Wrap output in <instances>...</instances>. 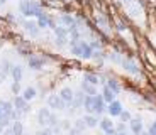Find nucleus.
<instances>
[{"instance_id": "f03ea898", "label": "nucleus", "mask_w": 156, "mask_h": 135, "mask_svg": "<svg viewBox=\"0 0 156 135\" xmlns=\"http://www.w3.org/2000/svg\"><path fill=\"white\" fill-rule=\"evenodd\" d=\"M19 10L24 17H39L43 14V8L37 2L34 0H20L19 2Z\"/></svg>"}, {"instance_id": "39448f33", "label": "nucleus", "mask_w": 156, "mask_h": 135, "mask_svg": "<svg viewBox=\"0 0 156 135\" xmlns=\"http://www.w3.org/2000/svg\"><path fill=\"white\" fill-rule=\"evenodd\" d=\"M22 27H24V31L27 32L29 35H32V37H37L39 31H41V27L37 25V20H24Z\"/></svg>"}, {"instance_id": "c9c22d12", "label": "nucleus", "mask_w": 156, "mask_h": 135, "mask_svg": "<svg viewBox=\"0 0 156 135\" xmlns=\"http://www.w3.org/2000/svg\"><path fill=\"white\" fill-rule=\"evenodd\" d=\"M12 93H14V95H19L20 93V83H16V81H14V85H12Z\"/></svg>"}, {"instance_id": "72a5a7b5", "label": "nucleus", "mask_w": 156, "mask_h": 135, "mask_svg": "<svg viewBox=\"0 0 156 135\" xmlns=\"http://www.w3.org/2000/svg\"><path fill=\"white\" fill-rule=\"evenodd\" d=\"M131 120H133L131 113H129V112H122V115H121V122H126V123H127V122H131Z\"/></svg>"}, {"instance_id": "6e6552de", "label": "nucleus", "mask_w": 156, "mask_h": 135, "mask_svg": "<svg viewBox=\"0 0 156 135\" xmlns=\"http://www.w3.org/2000/svg\"><path fill=\"white\" fill-rule=\"evenodd\" d=\"M27 64H29L31 69H37L39 71V69H43L44 66H46V59L41 58V56H29Z\"/></svg>"}, {"instance_id": "c85d7f7f", "label": "nucleus", "mask_w": 156, "mask_h": 135, "mask_svg": "<svg viewBox=\"0 0 156 135\" xmlns=\"http://www.w3.org/2000/svg\"><path fill=\"white\" fill-rule=\"evenodd\" d=\"M73 128H76L78 132H83L85 128H88V127H87V123H85V120L83 118H78L76 122L73 123Z\"/></svg>"}, {"instance_id": "58836bf2", "label": "nucleus", "mask_w": 156, "mask_h": 135, "mask_svg": "<svg viewBox=\"0 0 156 135\" xmlns=\"http://www.w3.org/2000/svg\"><path fill=\"white\" fill-rule=\"evenodd\" d=\"M2 135H16V133H14L12 127H9V128H5V130H4V133H2Z\"/></svg>"}, {"instance_id": "e433bc0d", "label": "nucleus", "mask_w": 156, "mask_h": 135, "mask_svg": "<svg viewBox=\"0 0 156 135\" xmlns=\"http://www.w3.org/2000/svg\"><path fill=\"white\" fill-rule=\"evenodd\" d=\"M127 27L124 25V22H121V20H117V31H121V32H124Z\"/></svg>"}, {"instance_id": "f257e3e1", "label": "nucleus", "mask_w": 156, "mask_h": 135, "mask_svg": "<svg viewBox=\"0 0 156 135\" xmlns=\"http://www.w3.org/2000/svg\"><path fill=\"white\" fill-rule=\"evenodd\" d=\"M71 54L76 56V58H82V59H92L94 56V49L88 42L85 41H71Z\"/></svg>"}, {"instance_id": "20e7f679", "label": "nucleus", "mask_w": 156, "mask_h": 135, "mask_svg": "<svg viewBox=\"0 0 156 135\" xmlns=\"http://www.w3.org/2000/svg\"><path fill=\"white\" fill-rule=\"evenodd\" d=\"M122 68L126 69V73L133 74V76H139V74H141L139 66H137V64H136V61H133L131 58H126V59H122Z\"/></svg>"}, {"instance_id": "473e14b6", "label": "nucleus", "mask_w": 156, "mask_h": 135, "mask_svg": "<svg viewBox=\"0 0 156 135\" xmlns=\"http://www.w3.org/2000/svg\"><path fill=\"white\" fill-rule=\"evenodd\" d=\"M17 52H19L20 56H31V51H29V47H22V46H19V47H17Z\"/></svg>"}, {"instance_id": "ea45409f", "label": "nucleus", "mask_w": 156, "mask_h": 135, "mask_svg": "<svg viewBox=\"0 0 156 135\" xmlns=\"http://www.w3.org/2000/svg\"><path fill=\"white\" fill-rule=\"evenodd\" d=\"M70 135H82V132H78L76 128H71V130H70Z\"/></svg>"}, {"instance_id": "a18cd8bd", "label": "nucleus", "mask_w": 156, "mask_h": 135, "mask_svg": "<svg viewBox=\"0 0 156 135\" xmlns=\"http://www.w3.org/2000/svg\"><path fill=\"white\" fill-rule=\"evenodd\" d=\"M139 135H151V133H149V130H148V132H144V130H143V132H141Z\"/></svg>"}, {"instance_id": "a19ab883", "label": "nucleus", "mask_w": 156, "mask_h": 135, "mask_svg": "<svg viewBox=\"0 0 156 135\" xmlns=\"http://www.w3.org/2000/svg\"><path fill=\"white\" fill-rule=\"evenodd\" d=\"M5 78H7V76H5V74L2 73V69H0V85H2V83H4V79H5Z\"/></svg>"}, {"instance_id": "6ab92c4d", "label": "nucleus", "mask_w": 156, "mask_h": 135, "mask_svg": "<svg viewBox=\"0 0 156 135\" xmlns=\"http://www.w3.org/2000/svg\"><path fill=\"white\" fill-rule=\"evenodd\" d=\"M105 108H107V103L102 98V95H95V113H104Z\"/></svg>"}, {"instance_id": "423d86ee", "label": "nucleus", "mask_w": 156, "mask_h": 135, "mask_svg": "<svg viewBox=\"0 0 156 135\" xmlns=\"http://www.w3.org/2000/svg\"><path fill=\"white\" fill-rule=\"evenodd\" d=\"M66 103L61 100L59 95H51L48 96V108H53V110H65Z\"/></svg>"}, {"instance_id": "5701e85b", "label": "nucleus", "mask_w": 156, "mask_h": 135, "mask_svg": "<svg viewBox=\"0 0 156 135\" xmlns=\"http://www.w3.org/2000/svg\"><path fill=\"white\" fill-rule=\"evenodd\" d=\"M22 96L26 98L27 101H31V100H34V98L37 96V91H36L34 88H26V89L22 91Z\"/></svg>"}, {"instance_id": "dca6fc26", "label": "nucleus", "mask_w": 156, "mask_h": 135, "mask_svg": "<svg viewBox=\"0 0 156 135\" xmlns=\"http://www.w3.org/2000/svg\"><path fill=\"white\" fill-rule=\"evenodd\" d=\"M102 98H104V100H105V103L109 105V103H112V101H115V93H114L112 89L105 85L104 88H102Z\"/></svg>"}, {"instance_id": "bb28decb", "label": "nucleus", "mask_w": 156, "mask_h": 135, "mask_svg": "<svg viewBox=\"0 0 156 135\" xmlns=\"http://www.w3.org/2000/svg\"><path fill=\"white\" fill-rule=\"evenodd\" d=\"M105 58H109V56L104 52V49L102 51H94V56H92V59H95V61H98V62H102Z\"/></svg>"}, {"instance_id": "a878e982", "label": "nucleus", "mask_w": 156, "mask_h": 135, "mask_svg": "<svg viewBox=\"0 0 156 135\" xmlns=\"http://www.w3.org/2000/svg\"><path fill=\"white\" fill-rule=\"evenodd\" d=\"M85 81H88V83H92V85L97 86L98 83H100V78H98L97 74H94V73H87L85 74Z\"/></svg>"}, {"instance_id": "4c0bfd02", "label": "nucleus", "mask_w": 156, "mask_h": 135, "mask_svg": "<svg viewBox=\"0 0 156 135\" xmlns=\"http://www.w3.org/2000/svg\"><path fill=\"white\" fill-rule=\"evenodd\" d=\"M149 133H151V135H156V120L151 123V127H149Z\"/></svg>"}, {"instance_id": "9d476101", "label": "nucleus", "mask_w": 156, "mask_h": 135, "mask_svg": "<svg viewBox=\"0 0 156 135\" xmlns=\"http://www.w3.org/2000/svg\"><path fill=\"white\" fill-rule=\"evenodd\" d=\"M51 116H53V113H51L49 108H39V112H37V122H39L41 125L48 127V125H49Z\"/></svg>"}, {"instance_id": "2eb2a0df", "label": "nucleus", "mask_w": 156, "mask_h": 135, "mask_svg": "<svg viewBox=\"0 0 156 135\" xmlns=\"http://www.w3.org/2000/svg\"><path fill=\"white\" fill-rule=\"evenodd\" d=\"M85 98H87V93L83 91V89L76 91V93H75V100H73V103H71V106H73V108L83 106V101H85Z\"/></svg>"}, {"instance_id": "4be33fe9", "label": "nucleus", "mask_w": 156, "mask_h": 135, "mask_svg": "<svg viewBox=\"0 0 156 135\" xmlns=\"http://www.w3.org/2000/svg\"><path fill=\"white\" fill-rule=\"evenodd\" d=\"M97 24L100 29H104V31H109V19H107L104 14H98L97 15Z\"/></svg>"}, {"instance_id": "ddd939ff", "label": "nucleus", "mask_w": 156, "mask_h": 135, "mask_svg": "<svg viewBox=\"0 0 156 135\" xmlns=\"http://www.w3.org/2000/svg\"><path fill=\"white\" fill-rule=\"evenodd\" d=\"M59 96H61V100L65 101L66 105H71V103H73V100H75V93H73V89H71V88L65 86V88L59 89Z\"/></svg>"}, {"instance_id": "79ce46f5", "label": "nucleus", "mask_w": 156, "mask_h": 135, "mask_svg": "<svg viewBox=\"0 0 156 135\" xmlns=\"http://www.w3.org/2000/svg\"><path fill=\"white\" fill-rule=\"evenodd\" d=\"M4 116H5V112H4V108L0 106V120L4 118Z\"/></svg>"}, {"instance_id": "f704fd0d", "label": "nucleus", "mask_w": 156, "mask_h": 135, "mask_svg": "<svg viewBox=\"0 0 156 135\" xmlns=\"http://www.w3.org/2000/svg\"><path fill=\"white\" fill-rule=\"evenodd\" d=\"M115 130L117 132H127V125H126V122H119V123L115 125Z\"/></svg>"}, {"instance_id": "b1692460", "label": "nucleus", "mask_w": 156, "mask_h": 135, "mask_svg": "<svg viewBox=\"0 0 156 135\" xmlns=\"http://www.w3.org/2000/svg\"><path fill=\"white\" fill-rule=\"evenodd\" d=\"M127 12H129V15H133V17H139V15H141V7H139L137 4L127 5Z\"/></svg>"}, {"instance_id": "c756f323", "label": "nucleus", "mask_w": 156, "mask_h": 135, "mask_svg": "<svg viewBox=\"0 0 156 135\" xmlns=\"http://www.w3.org/2000/svg\"><path fill=\"white\" fill-rule=\"evenodd\" d=\"M109 59H110L112 62H115V64H122V58H121L117 52H110V54H109Z\"/></svg>"}, {"instance_id": "412c9836", "label": "nucleus", "mask_w": 156, "mask_h": 135, "mask_svg": "<svg viewBox=\"0 0 156 135\" xmlns=\"http://www.w3.org/2000/svg\"><path fill=\"white\" fill-rule=\"evenodd\" d=\"M22 74H24L22 66L16 64L14 68H12V73H10V76L14 78V81H16V83H20V79H22Z\"/></svg>"}, {"instance_id": "2f4dec72", "label": "nucleus", "mask_w": 156, "mask_h": 135, "mask_svg": "<svg viewBox=\"0 0 156 135\" xmlns=\"http://www.w3.org/2000/svg\"><path fill=\"white\" fill-rule=\"evenodd\" d=\"M59 128H61V130H68V132H70L73 127H71L70 120H63V122H59Z\"/></svg>"}, {"instance_id": "4468645a", "label": "nucleus", "mask_w": 156, "mask_h": 135, "mask_svg": "<svg viewBox=\"0 0 156 135\" xmlns=\"http://www.w3.org/2000/svg\"><path fill=\"white\" fill-rule=\"evenodd\" d=\"M129 128H131V132H133L134 135H139L141 132H143V120H141L139 116H134V118L129 122Z\"/></svg>"}, {"instance_id": "7c9ffc66", "label": "nucleus", "mask_w": 156, "mask_h": 135, "mask_svg": "<svg viewBox=\"0 0 156 135\" xmlns=\"http://www.w3.org/2000/svg\"><path fill=\"white\" fill-rule=\"evenodd\" d=\"M90 46H92V49H94V51H102V44L100 42H98V41H97V39H90Z\"/></svg>"}, {"instance_id": "0eeeda50", "label": "nucleus", "mask_w": 156, "mask_h": 135, "mask_svg": "<svg viewBox=\"0 0 156 135\" xmlns=\"http://www.w3.org/2000/svg\"><path fill=\"white\" fill-rule=\"evenodd\" d=\"M98 127L102 128V132L105 135H110V133H115V125H114V122L109 118V116H105V118L100 120V123H98Z\"/></svg>"}, {"instance_id": "aec40b11", "label": "nucleus", "mask_w": 156, "mask_h": 135, "mask_svg": "<svg viewBox=\"0 0 156 135\" xmlns=\"http://www.w3.org/2000/svg\"><path fill=\"white\" fill-rule=\"evenodd\" d=\"M82 89L87 95H90V96H95V95H97V86L88 83V81H82Z\"/></svg>"}, {"instance_id": "a211bd4d", "label": "nucleus", "mask_w": 156, "mask_h": 135, "mask_svg": "<svg viewBox=\"0 0 156 135\" xmlns=\"http://www.w3.org/2000/svg\"><path fill=\"white\" fill-rule=\"evenodd\" d=\"M83 120H85V123H87L88 128H95V127H98V123H100V120H98L94 113H87V115L83 116Z\"/></svg>"}, {"instance_id": "49530a36", "label": "nucleus", "mask_w": 156, "mask_h": 135, "mask_svg": "<svg viewBox=\"0 0 156 135\" xmlns=\"http://www.w3.org/2000/svg\"><path fill=\"white\" fill-rule=\"evenodd\" d=\"M117 135H127V132H117Z\"/></svg>"}, {"instance_id": "37998d69", "label": "nucleus", "mask_w": 156, "mask_h": 135, "mask_svg": "<svg viewBox=\"0 0 156 135\" xmlns=\"http://www.w3.org/2000/svg\"><path fill=\"white\" fill-rule=\"evenodd\" d=\"M124 2H126L127 5H133V4H136V0H124Z\"/></svg>"}, {"instance_id": "c03bdc74", "label": "nucleus", "mask_w": 156, "mask_h": 135, "mask_svg": "<svg viewBox=\"0 0 156 135\" xmlns=\"http://www.w3.org/2000/svg\"><path fill=\"white\" fill-rule=\"evenodd\" d=\"M37 135H51V132L46 130V132H41V133H37Z\"/></svg>"}, {"instance_id": "1a4fd4ad", "label": "nucleus", "mask_w": 156, "mask_h": 135, "mask_svg": "<svg viewBox=\"0 0 156 135\" xmlns=\"http://www.w3.org/2000/svg\"><path fill=\"white\" fill-rule=\"evenodd\" d=\"M14 108H16L19 113H27L29 112V103L24 96H19V95H17V96L14 98Z\"/></svg>"}, {"instance_id": "cd10ccee", "label": "nucleus", "mask_w": 156, "mask_h": 135, "mask_svg": "<svg viewBox=\"0 0 156 135\" xmlns=\"http://www.w3.org/2000/svg\"><path fill=\"white\" fill-rule=\"evenodd\" d=\"M107 86H109L110 89H112L114 93H119L121 91V85H119V81H115V79H109V83H107Z\"/></svg>"}, {"instance_id": "de8ad7c7", "label": "nucleus", "mask_w": 156, "mask_h": 135, "mask_svg": "<svg viewBox=\"0 0 156 135\" xmlns=\"http://www.w3.org/2000/svg\"><path fill=\"white\" fill-rule=\"evenodd\" d=\"M4 2H7V0H4Z\"/></svg>"}, {"instance_id": "393cba45", "label": "nucleus", "mask_w": 156, "mask_h": 135, "mask_svg": "<svg viewBox=\"0 0 156 135\" xmlns=\"http://www.w3.org/2000/svg\"><path fill=\"white\" fill-rule=\"evenodd\" d=\"M12 130H14V133H16V135H24V125H22V122L16 120V122L12 123Z\"/></svg>"}, {"instance_id": "09e8293b", "label": "nucleus", "mask_w": 156, "mask_h": 135, "mask_svg": "<svg viewBox=\"0 0 156 135\" xmlns=\"http://www.w3.org/2000/svg\"><path fill=\"white\" fill-rule=\"evenodd\" d=\"M133 135H134V133H133Z\"/></svg>"}, {"instance_id": "9b49d317", "label": "nucleus", "mask_w": 156, "mask_h": 135, "mask_svg": "<svg viewBox=\"0 0 156 135\" xmlns=\"http://www.w3.org/2000/svg\"><path fill=\"white\" fill-rule=\"evenodd\" d=\"M107 112H109L110 116H121L122 112H124V108H122V103L121 101H112V103L107 105Z\"/></svg>"}, {"instance_id": "7ed1b4c3", "label": "nucleus", "mask_w": 156, "mask_h": 135, "mask_svg": "<svg viewBox=\"0 0 156 135\" xmlns=\"http://www.w3.org/2000/svg\"><path fill=\"white\" fill-rule=\"evenodd\" d=\"M56 34V42H58V46H65L68 41V35H70V31H68L65 25H61V24H58V25L53 29Z\"/></svg>"}, {"instance_id": "f3484780", "label": "nucleus", "mask_w": 156, "mask_h": 135, "mask_svg": "<svg viewBox=\"0 0 156 135\" xmlns=\"http://www.w3.org/2000/svg\"><path fill=\"white\" fill-rule=\"evenodd\" d=\"M83 108H85L87 113H95V96L87 95L85 101H83Z\"/></svg>"}, {"instance_id": "f8f14e48", "label": "nucleus", "mask_w": 156, "mask_h": 135, "mask_svg": "<svg viewBox=\"0 0 156 135\" xmlns=\"http://www.w3.org/2000/svg\"><path fill=\"white\" fill-rule=\"evenodd\" d=\"M37 25L41 27V29H44V27H51V29H55L56 24H55V20L48 15L46 12H43V14L37 17Z\"/></svg>"}]
</instances>
